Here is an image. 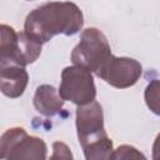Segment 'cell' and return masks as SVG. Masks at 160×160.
Listing matches in <instances>:
<instances>
[{
    "label": "cell",
    "instance_id": "obj_1",
    "mask_svg": "<svg viewBox=\"0 0 160 160\" xmlns=\"http://www.w3.org/2000/svg\"><path fill=\"white\" fill-rule=\"evenodd\" d=\"M84 25L80 8L74 2L51 1L31 10L24 24V32L39 44L50 41L55 35H75Z\"/></svg>",
    "mask_w": 160,
    "mask_h": 160
},
{
    "label": "cell",
    "instance_id": "obj_10",
    "mask_svg": "<svg viewBox=\"0 0 160 160\" xmlns=\"http://www.w3.org/2000/svg\"><path fill=\"white\" fill-rule=\"evenodd\" d=\"M18 39H19V54L24 65L26 66L29 64L35 62L41 54L42 45L30 39L24 31L18 32Z\"/></svg>",
    "mask_w": 160,
    "mask_h": 160
},
{
    "label": "cell",
    "instance_id": "obj_2",
    "mask_svg": "<svg viewBox=\"0 0 160 160\" xmlns=\"http://www.w3.org/2000/svg\"><path fill=\"white\" fill-rule=\"evenodd\" d=\"M76 131L85 160H110L114 146L104 128L102 108L92 101L76 109Z\"/></svg>",
    "mask_w": 160,
    "mask_h": 160
},
{
    "label": "cell",
    "instance_id": "obj_8",
    "mask_svg": "<svg viewBox=\"0 0 160 160\" xmlns=\"http://www.w3.org/2000/svg\"><path fill=\"white\" fill-rule=\"evenodd\" d=\"M29 82V75L25 68L8 66L0 69V91L11 99L24 94Z\"/></svg>",
    "mask_w": 160,
    "mask_h": 160
},
{
    "label": "cell",
    "instance_id": "obj_6",
    "mask_svg": "<svg viewBox=\"0 0 160 160\" xmlns=\"http://www.w3.org/2000/svg\"><path fill=\"white\" fill-rule=\"evenodd\" d=\"M142 74L141 64L131 58H118L111 55L98 76L116 89L134 86Z\"/></svg>",
    "mask_w": 160,
    "mask_h": 160
},
{
    "label": "cell",
    "instance_id": "obj_5",
    "mask_svg": "<svg viewBox=\"0 0 160 160\" xmlns=\"http://www.w3.org/2000/svg\"><path fill=\"white\" fill-rule=\"evenodd\" d=\"M58 92L64 101H71L78 106L95 101L96 86L92 74L76 65L66 66L61 71V82Z\"/></svg>",
    "mask_w": 160,
    "mask_h": 160
},
{
    "label": "cell",
    "instance_id": "obj_13",
    "mask_svg": "<svg viewBox=\"0 0 160 160\" xmlns=\"http://www.w3.org/2000/svg\"><path fill=\"white\" fill-rule=\"evenodd\" d=\"M49 160H74L70 148L62 141H55L52 144V154Z\"/></svg>",
    "mask_w": 160,
    "mask_h": 160
},
{
    "label": "cell",
    "instance_id": "obj_4",
    "mask_svg": "<svg viewBox=\"0 0 160 160\" xmlns=\"http://www.w3.org/2000/svg\"><path fill=\"white\" fill-rule=\"evenodd\" d=\"M46 152L45 141L24 128H10L0 138V160H46Z\"/></svg>",
    "mask_w": 160,
    "mask_h": 160
},
{
    "label": "cell",
    "instance_id": "obj_11",
    "mask_svg": "<svg viewBox=\"0 0 160 160\" xmlns=\"http://www.w3.org/2000/svg\"><path fill=\"white\" fill-rule=\"evenodd\" d=\"M110 160H148L145 155L131 145H120L112 151Z\"/></svg>",
    "mask_w": 160,
    "mask_h": 160
},
{
    "label": "cell",
    "instance_id": "obj_12",
    "mask_svg": "<svg viewBox=\"0 0 160 160\" xmlns=\"http://www.w3.org/2000/svg\"><path fill=\"white\" fill-rule=\"evenodd\" d=\"M145 101L154 114L159 115V81L152 80L145 89Z\"/></svg>",
    "mask_w": 160,
    "mask_h": 160
},
{
    "label": "cell",
    "instance_id": "obj_9",
    "mask_svg": "<svg viewBox=\"0 0 160 160\" xmlns=\"http://www.w3.org/2000/svg\"><path fill=\"white\" fill-rule=\"evenodd\" d=\"M32 104L39 114L51 118L61 111L64 100L59 96L58 90L52 85L42 84L38 86L32 99Z\"/></svg>",
    "mask_w": 160,
    "mask_h": 160
},
{
    "label": "cell",
    "instance_id": "obj_7",
    "mask_svg": "<svg viewBox=\"0 0 160 160\" xmlns=\"http://www.w3.org/2000/svg\"><path fill=\"white\" fill-rule=\"evenodd\" d=\"M8 66L25 68L19 54L18 32L12 26L0 25V69Z\"/></svg>",
    "mask_w": 160,
    "mask_h": 160
},
{
    "label": "cell",
    "instance_id": "obj_3",
    "mask_svg": "<svg viewBox=\"0 0 160 160\" xmlns=\"http://www.w3.org/2000/svg\"><path fill=\"white\" fill-rule=\"evenodd\" d=\"M111 55V49L104 32L96 28H88L81 32L79 44L71 51V61L74 65L84 68L98 76Z\"/></svg>",
    "mask_w": 160,
    "mask_h": 160
}]
</instances>
